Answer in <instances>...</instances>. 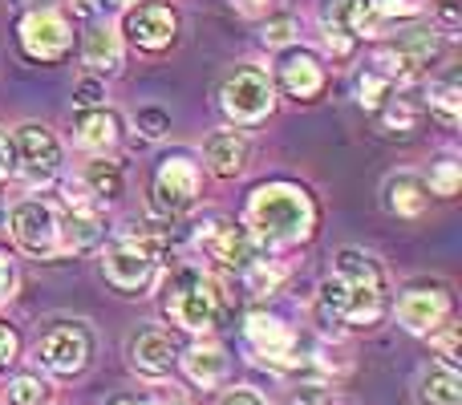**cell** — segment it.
Segmentation results:
<instances>
[{"instance_id":"cell-1","label":"cell","mask_w":462,"mask_h":405,"mask_svg":"<svg viewBox=\"0 0 462 405\" xmlns=\"http://www.w3.org/2000/svg\"><path fill=\"white\" fill-rule=\"evenodd\" d=\"M393 308L390 280L377 255H369L365 247H341L333 255V272L320 280L317 296V317L325 328L345 325V328H377Z\"/></svg>"},{"instance_id":"cell-2","label":"cell","mask_w":462,"mask_h":405,"mask_svg":"<svg viewBox=\"0 0 462 405\" xmlns=\"http://www.w3.org/2000/svg\"><path fill=\"white\" fill-rule=\"evenodd\" d=\"M239 223L247 227V235L255 239V247L263 255H276V252H288V247L309 244L317 235L320 207L304 183L272 179V183H260L247 195Z\"/></svg>"},{"instance_id":"cell-3","label":"cell","mask_w":462,"mask_h":405,"mask_svg":"<svg viewBox=\"0 0 462 405\" xmlns=\"http://www.w3.org/2000/svg\"><path fill=\"white\" fill-rule=\"evenodd\" d=\"M162 317L187 333H211L224 317V292L199 268H175L162 284Z\"/></svg>"},{"instance_id":"cell-4","label":"cell","mask_w":462,"mask_h":405,"mask_svg":"<svg viewBox=\"0 0 462 405\" xmlns=\"http://www.w3.org/2000/svg\"><path fill=\"white\" fill-rule=\"evenodd\" d=\"M162 252L167 239L162 235H118L110 247L102 252V276L114 292L122 296H143L154 288L162 268Z\"/></svg>"},{"instance_id":"cell-5","label":"cell","mask_w":462,"mask_h":405,"mask_svg":"<svg viewBox=\"0 0 462 405\" xmlns=\"http://www.w3.org/2000/svg\"><path fill=\"white\" fill-rule=\"evenodd\" d=\"M5 227L13 235L16 252L29 260H61V207L45 195L13 203L5 215Z\"/></svg>"},{"instance_id":"cell-6","label":"cell","mask_w":462,"mask_h":405,"mask_svg":"<svg viewBox=\"0 0 462 405\" xmlns=\"http://www.w3.org/2000/svg\"><path fill=\"white\" fill-rule=\"evenodd\" d=\"M203 195V167L191 151H171L159 159L151 179V207L159 219H183Z\"/></svg>"},{"instance_id":"cell-7","label":"cell","mask_w":462,"mask_h":405,"mask_svg":"<svg viewBox=\"0 0 462 405\" xmlns=\"http://www.w3.org/2000/svg\"><path fill=\"white\" fill-rule=\"evenodd\" d=\"M219 110L231 126H260L276 110V86L260 65H236L219 86Z\"/></svg>"},{"instance_id":"cell-8","label":"cell","mask_w":462,"mask_h":405,"mask_svg":"<svg viewBox=\"0 0 462 405\" xmlns=\"http://www.w3.org/2000/svg\"><path fill=\"white\" fill-rule=\"evenodd\" d=\"M8 138H13V175L29 191L49 187L61 175V143H57V134L45 122H24Z\"/></svg>"},{"instance_id":"cell-9","label":"cell","mask_w":462,"mask_h":405,"mask_svg":"<svg viewBox=\"0 0 462 405\" xmlns=\"http://www.w3.org/2000/svg\"><path fill=\"white\" fill-rule=\"evenodd\" d=\"M37 361L53 377H78L94 361V328L86 320H53L37 341Z\"/></svg>"},{"instance_id":"cell-10","label":"cell","mask_w":462,"mask_h":405,"mask_svg":"<svg viewBox=\"0 0 462 405\" xmlns=\"http://www.w3.org/2000/svg\"><path fill=\"white\" fill-rule=\"evenodd\" d=\"M179 29H183V16L167 0H138V5L122 8V24H118L122 41L134 45L138 53H167V49H175Z\"/></svg>"},{"instance_id":"cell-11","label":"cell","mask_w":462,"mask_h":405,"mask_svg":"<svg viewBox=\"0 0 462 405\" xmlns=\"http://www.w3.org/2000/svg\"><path fill=\"white\" fill-rule=\"evenodd\" d=\"M195 247L203 252V260H211L219 272H244L255 255H263L255 247V239L247 235V227L239 219H227V215H208V219L195 227Z\"/></svg>"},{"instance_id":"cell-12","label":"cell","mask_w":462,"mask_h":405,"mask_svg":"<svg viewBox=\"0 0 462 405\" xmlns=\"http://www.w3.org/2000/svg\"><path fill=\"white\" fill-rule=\"evenodd\" d=\"M16 41H21V53L37 65H57L69 57L73 49V24L61 8H29L21 16V29H16Z\"/></svg>"},{"instance_id":"cell-13","label":"cell","mask_w":462,"mask_h":405,"mask_svg":"<svg viewBox=\"0 0 462 405\" xmlns=\"http://www.w3.org/2000/svg\"><path fill=\"white\" fill-rule=\"evenodd\" d=\"M244 341L263 365L272 369H296L300 365V336L292 333V325H284L272 312H247L244 320Z\"/></svg>"},{"instance_id":"cell-14","label":"cell","mask_w":462,"mask_h":405,"mask_svg":"<svg viewBox=\"0 0 462 405\" xmlns=\"http://www.w3.org/2000/svg\"><path fill=\"white\" fill-rule=\"evenodd\" d=\"M272 86H276L284 97H292V102H317L328 86L325 57L312 53V49H304V45H288L276 61V78H272Z\"/></svg>"},{"instance_id":"cell-15","label":"cell","mask_w":462,"mask_h":405,"mask_svg":"<svg viewBox=\"0 0 462 405\" xmlns=\"http://www.w3.org/2000/svg\"><path fill=\"white\" fill-rule=\"evenodd\" d=\"M450 320V292L439 284H414L398 296V325L414 336H426Z\"/></svg>"},{"instance_id":"cell-16","label":"cell","mask_w":462,"mask_h":405,"mask_svg":"<svg viewBox=\"0 0 462 405\" xmlns=\"http://www.w3.org/2000/svg\"><path fill=\"white\" fill-rule=\"evenodd\" d=\"M122 138H126V122H122V114L110 110L106 102L102 106H81V110L73 114V143H78L81 151L114 154Z\"/></svg>"},{"instance_id":"cell-17","label":"cell","mask_w":462,"mask_h":405,"mask_svg":"<svg viewBox=\"0 0 462 405\" xmlns=\"http://www.w3.org/2000/svg\"><path fill=\"white\" fill-rule=\"evenodd\" d=\"M126 357H130L134 373L151 377V382H162V377H171L179 369V345H175V336L162 333V328H143V333L130 336Z\"/></svg>"},{"instance_id":"cell-18","label":"cell","mask_w":462,"mask_h":405,"mask_svg":"<svg viewBox=\"0 0 462 405\" xmlns=\"http://www.w3.org/2000/svg\"><path fill=\"white\" fill-rule=\"evenodd\" d=\"M81 61H86V69L102 81L114 78V73H122V65H126V41H122L118 24H110V21L89 24L86 41H81Z\"/></svg>"},{"instance_id":"cell-19","label":"cell","mask_w":462,"mask_h":405,"mask_svg":"<svg viewBox=\"0 0 462 405\" xmlns=\"http://www.w3.org/2000/svg\"><path fill=\"white\" fill-rule=\"evenodd\" d=\"M247 159H252V143L244 130H211L203 138V162L216 179H239L247 170Z\"/></svg>"},{"instance_id":"cell-20","label":"cell","mask_w":462,"mask_h":405,"mask_svg":"<svg viewBox=\"0 0 462 405\" xmlns=\"http://www.w3.org/2000/svg\"><path fill=\"white\" fill-rule=\"evenodd\" d=\"M382 207L393 219H422L426 207H430V191H426V179L414 170H393L382 183Z\"/></svg>"},{"instance_id":"cell-21","label":"cell","mask_w":462,"mask_h":405,"mask_svg":"<svg viewBox=\"0 0 462 405\" xmlns=\"http://www.w3.org/2000/svg\"><path fill=\"white\" fill-rule=\"evenodd\" d=\"M78 183L97 207H110V203L122 199V191H126V170H122V162H114L110 154H94V159L81 167Z\"/></svg>"},{"instance_id":"cell-22","label":"cell","mask_w":462,"mask_h":405,"mask_svg":"<svg viewBox=\"0 0 462 405\" xmlns=\"http://www.w3.org/2000/svg\"><path fill=\"white\" fill-rule=\"evenodd\" d=\"M179 369H183V377L191 385H199V390H216V385L227 382L231 361L219 345L203 341V345H191L187 353H179Z\"/></svg>"},{"instance_id":"cell-23","label":"cell","mask_w":462,"mask_h":405,"mask_svg":"<svg viewBox=\"0 0 462 405\" xmlns=\"http://www.w3.org/2000/svg\"><path fill=\"white\" fill-rule=\"evenodd\" d=\"M418 405H462V377L450 365H430L418 373L414 385Z\"/></svg>"},{"instance_id":"cell-24","label":"cell","mask_w":462,"mask_h":405,"mask_svg":"<svg viewBox=\"0 0 462 405\" xmlns=\"http://www.w3.org/2000/svg\"><path fill=\"white\" fill-rule=\"evenodd\" d=\"M422 110H430V118H439L447 130H455L458 118H462V89H458V78L430 81V86H426V106H422Z\"/></svg>"},{"instance_id":"cell-25","label":"cell","mask_w":462,"mask_h":405,"mask_svg":"<svg viewBox=\"0 0 462 405\" xmlns=\"http://www.w3.org/2000/svg\"><path fill=\"white\" fill-rule=\"evenodd\" d=\"M418 118H422V106L414 97H390V102L377 110V122H382L385 134H414L418 130Z\"/></svg>"},{"instance_id":"cell-26","label":"cell","mask_w":462,"mask_h":405,"mask_svg":"<svg viewBox=\"0 0 462 405\" xmlns=\"http://www.w3.org/2000/svg\"><path fill=\"white\" fill-rule=\"evenodd\" d=\"M393 89H398V86H393L390 78H382L377 69H369V65L357 73V78H353V94H357V106H361V110H374V114H377V110H382V106L393 97Z\"/></svg>"},{"instance_id":"cell-27","label":"cell","mask_w":462,"mask_h":405,"mask_svg":"<svg viewBox=\"0 0 462 405\" xmlns=\"http://www.w3.org/2000/svg\"><path fill=\"white\" fill-rule=\"evenodd\" d=\"M49 393V385L37 373H16L8 377V385L0 390V405H41Z\"/></svg>"},{"instance_id":"cell-28","label":"cell","mask_w":462,"mask_h":405,"mask_svg":"<svg viewBox=\"0 0 462 405\" xmlns=\"http://www.w3.org/2000/svg\"><path fill=\"white\" fill-rule=\"evenodd\" d=\"M462 187V162L458 159H439L426 175V191L439 195V199H455Z\"/></svg>"},{"instance_id":"cell-29","label":"cell","mask_w":462,"mask_h":405,"mask_svg":"<svg viewBox=\"0 0 462 405\" xmlns=\"http://www.w3.org/2000/svg\"><path fill=\"white\" fill-rule=\"evenodd\" d=\"M296 32H300V21H296L292 13L268 16V21L260 24V41H263L268 49H288V45H296Z\"/></svg>"},{"instance_id":"cell-30","label":"cell","mask_w":462,"mask_h":405,"mask_svg":"<svg viewBox=\"0 0 462 405\" xmlns=\"http://www.w3.org/2000/svg\"><path fill=\"white\" fill-rule=\"evenodd\" d=\"M426 341H430V349L439 353V365H450V369H458L462 365V357H458V325H450V320H442L434 333H426Z\"/></svg>"},{"instance_id":"cell-31","label":"cell","mask_w":462,"mask_h":405,"mask_svg":"<svg viewBox=\"0 0 462 405\" xmlns=\"http://www.w3.org/2000/svg\"><path fill=\"white\" fill-rule=\"evenodd\" d=\"M430 24L442 37H458L462 29V0H434L430 5Z\"/></svg>"},{"instance_id":"cell-32","label":"cell","mask_w":462,"mask_h":405,"mask_svg":"<svg viewBox=\"0 0 462 405\" xmlns=\"http://www.w3.org/2000/svg\"><path fill=\"white\" fill-rule=\"evenodd\" d=\"M134 126L143 130V138H162L171 130V114L162 110V106H143V110L134 114Z\"/></svg>"},{"instance_id":"cell-33","label":"cell","mask_w":462,"mask_h":405,"mask_svg":"<svg viewBox=\"0 0 462 405\" xmlns=\"http://www.w3.org/2000/svg\"><path fill=\"white\" fill-rule=\"evenodd\" d=\"M377 5V13L385 16V21H418V16L426 13V0H374Z\"/></svg>"},{"instance_id":"cell-34","label":"cell","mask_w":462,"mask_h":405,"mask_svg":"<svg viewBox=\"0 0 462 405\" xmlns=\"http://www.w3.org/2000/svg\"><path fill=\"white\" fill-rule=\"evenodd\" d=\"M16 357H21V333L8 320H0V373H8Z\"/></svg>"},{"instance_id":"cell-35","label":"cell","mask_w":462,"mask_h":405,"mask_svg":"<svg viewBox=\"0 0 462 405\" xmlns=\"http://www.w3.org/2000/svg\"><path fill=\"white\" fill-rule=\"evenodd\" d=\"M16 296V263L13 255L0 247V304H8Z\"/></svg>"},{"instance_id":"cell-36","label":"cell","mask_w":462,"mask_h":405,"mask_svg":"<svg viewBox=\"0 0 462 405\" xmlns=\"http://www.w3.org/2000/svg\"><path fill=\"white\" fill-rule=\"evenodd\" d=\"M73 94H78V106H102L106 86H102V78H94V73H89L86 81H78V86H73Z\"/></svg>"},{"instance_id":"cell-37","label":"cell","mask_w":462,"mask_h":405,"mask_svg":"<svg viewBox=\"0 0 462 405\" xmlns=\"http://www.w3.org/2000/svg\"><path fill=\"white\" fill-rule=\"evenodd\" d=\"M216 405H268V401H263L255 390H247V385H236V390H227Z\"/></svg>"},{"instance_id":"cell-38","label":"cell","mask_w":462,"mask_h":405,"mask_svg":"<svg viewBox=\"0 0 462 405\" xmlns=\"http://www.w3.org/2000/svg\"><path fill=\"white\" fill-rule=\"evenodd\" d=\"M8 179H13V138L0 126V187H5Z\"/></svg>"},{"instance_id":"cell-39","label":"cell","mask_w":462,"mask_h":405,"mask_svg":"<svg viewBox=\"0 0 462 405\" xmlns=\"http://www.w3.org/2000/svg\"><path fill=\"white\" fill-rule=\"evenodd\" d=\"M272 5H276V0H236V8H239V13H247V16H260V13H268Z\"/></svg>"},{"instance_id":"cell-40","label":"cell","mask_w":462,"mask_h":405,"mask_svg":"<svg viewBox=\"0 0 462 405\" xmlns=\"http://www.w3.org/2000/svg\"><path fill=\"white\" fill-rule=\"evenodd\" d=\"M110 405H154V393H118Z\"/></svg>"},{"instance_id":"cell-41","label":"cell","mask_w":462,"mask_h":405,"mask_svg":"<svg viewBox=\"0 0 462 405\" xmlns=\"http://www.w3.org/2000/svg\"><path fill=\"white\" fill-rule=\"evenodd\" d=\"M288 405H337V401L325 398V393H300V398H292Z\"/></svg>"},{"instance_id":"cell-42","label":"cell","mask_w":462,"mask_h":405,"mask_svg":"<svg viewBox=\"0 0 462 405\" xmlns=\"http://www.w3.org/2000/svg\"><path fill=\"white\" fill-rule=\"evenodd\" d=\"M154 405H187L179 393H154Z\"/></svg>"},{"instance_id":"cell-43","label":"cell","mask_w":462,"mask_h":405,"mask_svg":"<svg viewBox=\"0 0 462 405\" xmlns=\"http://www.w3.org/2000/svg\"><path fill=\"white\" fill-rule=\"evenodd\" d=\"M16 5H24V8H53L57 0H16Z\"/></svg>"},{"instance_id":"cell-44","label":"cell","mask_w":462,"mask_h":405,"mask_svg":"<svg viewBox=\"0 0 462 405\" xmlns=\"http://www.w3.org/2000/svg\"><path fill=\"white\" fill-rule=\"evenodd\" d=\"M78 8H86V13H94V8H102V0H78Z\"/></svg>"},{"instance_id":"cell-45","label":"cell","mask_w":462,"mask_h":405,"mask_svg":"<svg viewBox=\"0 0 462 405\" xmlns=\"http://www.w3.org/2000/svg\"><path fill=\"white\" fill-rule=\"evenodd\" d=\"M102 5H114V8H130V5H138V0H102Z\"/></svg>"}]
</instances>
